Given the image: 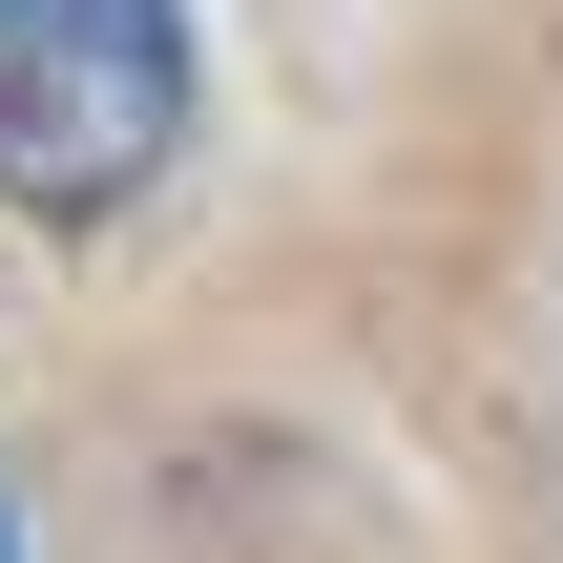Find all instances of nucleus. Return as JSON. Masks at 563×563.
<instances>
[{
    "label": "nucleus",
    "instance_id": "f257e3e1",
    "mask_svg": "<svg viewBox=\"0 0 563 563\" xmlns=\"http://www.w3.org/2000/svg\"><path fill=\"white\" fill-rule=\"evenodd\" d=\"M188 146V0H0V209L104 230Z\"/></svg>",
    "mask_w": 563,
    "mask_h": 563
}]
</instances>
